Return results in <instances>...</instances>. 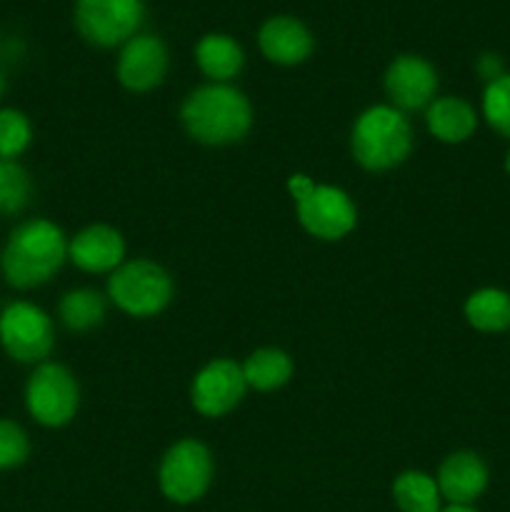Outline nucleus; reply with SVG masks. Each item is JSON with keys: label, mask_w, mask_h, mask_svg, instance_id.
Instances as JSON below:
<instances>
[{"label": "nucleus", "mask_w": 510, "mask_h": 512, "mask_svg": "<svg viewBox=\"0 0 510 512\" xmlns=\"http://www.w3.org/2000/svg\"><path fill=\"white\" fill-rule=\"evenodd\" d=\"M68 260V238L45 218L20 223L0 253L3 278L15 290H33L48 283Z\"/></svg>", "instance_id": "1"}, {"label": "nucleus", "mask_w": 510, "mask_h": 512, "mask_svg": "<svg viewBox=\"0 0 510 512\" xmlns=\"http://www.w3.org/2000/svg\"><path fill=\"white\" fill-rule=\"evenodd\" d=\"M185 133L203 145H233L250 133L253 108L230 83H208L188 93L180 108Z\"/></svg>", "instance_id": "2"}, {"label": "nucleus", "mask_w": 510, "mask_h": 512, "mask_svg": "<svg viewBox=\"0 0 510 512\" xmlns=\"http://www.w3.org/2000/svg\"><path fill=\"white\" fill-rule=\"evenodd\" d=\"M350 150L360 168L370 173L393 170L403 165L413 150V125L393 105H373L355 120Z\"/></svg>", "instance_id": "3"}, {"label": "nucleus", "mask_w": 510, "mask_h": 512, "mask_svg": "<svg viewBox=\"0 0 510 512\" xmlns=\"http://www.w3.org/2000/svg\"><path fill=\"white\" fill-rule=\"evenodd\" d=\"M288 190L295 200L298 223L313 238L333 243L345 238L358 223V210L350 195L335 185H318L308 175L295 173L288 178Z\"/></svg>", "instance_id": "4"}, {"label": "nucleus", "mask_w": 510, "mask_h": 512, "mask_svg": "<svg viewBox=\"0 0 510 512\" xmlns=\"http://www.w3.org/2000/svg\"><path fill=\"white\" fill-rule=\"evenodd\" d=\"M108 298L115 308L133 318H153L173 300V278L153 260H130L115 268L108 278Z\"/></svg>", "instance_id": "5"}, {"label": "nucleus", "mask_w": 510, "mask_h": 512, "mask_svg": "<svg viewBox=\"0 0 510 512\" xmlns=\"http://www.w3.org/2000/svg\"><path fill=\"white\" fill-rule=\"evenodd\" d=\"M80 388L75 375L60 363H40L25 383V408L43 428H63L75 418Z\"/></svg>", "instance_id": "6"}, {"label": "nucleus", "mask_w": 510, "mask_h": 512, "mask_svg": "<svg viewBox=\"0 0 510 512\" xmlns=\"http://www.w3.org/2000/svg\"><path fill=\"white\" fill-rule=\"evenodd\" d=\"M0 345L15 363H45L55 345L53 320L35 303L13 300L0 310Z\"/></svg>", "instance_id": "7"}, {"label": "nucleus", "mask_w": 510, "mask_h": 512, "mask_svg": "<svg viewBox=\"0 0 510 512\" xmlns=\"http://www.w3.org/2000/svg\"><path fill=\"white\" fill-rule=\"evenodd\" d=\"M210 480H213V455L200 440H178L160 460V490L173 503L188 505L200 500L210 488Z\"/></svg>", "instance_id": "8"}, {"label": "nucleus", "mask_w": 510, "mask_h": 512, "mask_svg": "<svg viewBox=\"0 0 510 512\" xmlns=\"http://www.w3.org/2000/svg\"><path fill=\"white\" fill-rule=\"evenodd\" d=\"M75 28L98 48H118L143 25V0H75Z\"/></svg>", "instance_id": "9"}, {"label": "nucleus", "mask_w": 510, "mask_h": 512, "mask_svg": "<svg viewBox=\"0 0 510 512\" xmlns=\"http://www.w3.org/2000/svg\"><path fill=\"white\" fill-rule=\"evenodd\" d=\"M245 383L243 365L235 360L218 358L210 360L193 380L190 388V403L198 410L203 418H223V415L233 413L245 398Z\"/></svg>", "instance_id": "10"}, {"label": "nucleus", "mask_w": 510, "mask_h": 512, "mask_svg": "<svg viewBox=\"0 0 510 512\" xmlns=\"http://www.w3.org/2000/svg\"><path fill=\"white\" fill-rule=\"evenodd\" d=\"M385 95L400 113L428 108L438 93V73L420 55H398L385 70Z\"/></svg>", "instance_id": "11"}, {"label": "nucleus", "mask_w": 510, "mask_h": 512, "mask_svg": "<svg viewBox=\"0 0 510 512\" xmlns=\"http://www.w3.org/2000/svg\"><path fill=\"white\" fill-rule=\"evenodd\" d=\"M168 75V48L153 33H138L120 48L118 80L130 93L155 90Z\"/></svg>", "instance_id": "12"}, {"label": "nucleus", "mask_w": 510, "mask_h": 512, "mask_svg": "<svg viewBox=\"0 0 510 512\" xmlns=\"http://www.w3.org/2000/svg\"><path fill=\"white\" fill-rule=\"evenodd\" d=\"M260 53L275 65H300L310 58L315 48L313 33L303 20L293 15H273L258 30Z\"/></svg>", "instance_id": "13"}, {"label": "nucleus", "mask_w": 510, "mask_h": 512, "mask_svg": "<svg viewBox=\"0 0 510 512\" xmlns=\"http://www.w3.org/2000/svg\"><path fill=\"white\" fill-rule=\"evenodd\" d=\"M125 240L115 228L95 223L68 240V260L85 273H113L123 265Z\"/></svg>", "instance_id": "14"}, {"label": "nucleus", "mask_w": 510, "mask_h": 512, "mask_svg": "<svg viewBox=\"0 0 510 512\" xmlns=\"http://www.w3.org/2000/svg\"><path fill=\"white\" fill-rule=\"evenodd\" d=\"M435 483L450 505H473L488 488V465L480 455L460 450L443 460Z\"/></svg>", "instance_id": "15"}, {"label": "nucleus", "mask_w": 510, "mask_h": 512, "mask_svg": "<svg viewBox=\"0 0 510 512\" xmlns=\"http://www.w3.org/2000/svg\"><path fill=\"white\" fill-rule=\"evenodd\" d=\"M425 123L433 138L440 143L460 145L475 133L478 128V115H475L473 105L455 95H445V98H435L433 103L425 108Z\"/></svg>", "instance_id": "16"}, {"label": "nucleus", "mask_w": 510, "mask_h": 512, "mask_svg": "<svg viewBox=\"0 0 510 512\" xmlns=\"http://www.w3.org/2000/svg\"><path fill=\"white\" fill-rule=\"evenodd\" d=\"M195 63L210 83H230L243 70L245 53L230 35L208 33L195 45Z\"/></svg>", "instance_id": "17"}, {"label": "nucleus", "mask_w": 510, "mask_h": 512, "mask_svg": "<svg viewBox=\"0 0 510 512\" xmlns=\"http://www.w3.org/2000/svg\"><path fill=\"white\" fill-rule=\"evenodd\" d=\"M465 320L480 333H503L510 328V293L480 288L465 300Z\"/></svg>", "instance_id": "18"}, {"label": "nucleus", "mask_w": 510, "mask_h": 512, "mask_svg": "<svg viewBox=\"0 0 510 512\" xmlns=\"http://www.w3.org/2000/svg\"><path fill=\"white\" fill-rule=\"evenodd\" d=\"M243 375L248 388L260 390V393H273L293 378V360L278 348H260L245 360Z\"/></svg>", "instance_id": "19"}, {"label": "nucleus", "mask_w": 510, "mask_h": 512, "mask_svg": "<svg viewBox=\"0 0 510 512\" xmlns=\"http://www.w3.org/2000/svg\"><path fill=\"white\" fill-rule=\"evenodd\" d=\"M58 318L70 333H88L105 320V298L90 288L70 290L60 298Z\"/></svg>", "instance_id": "20"}, {"label": "nucleus", "mask_w": 510, "mask_h": 512, "mask_svg": "<svg viewBox=\"0 0 510 512\" xmlns=\"http://www.w3.org/2000/svg\"><path fill=\"white\" fill-rule=\"evenodd\" d=\"M440 498L435 478L420 470H405L393 483V500L403 512H440Z\"/></svg>", "instance_id": "21"}, {"label": "nucleus", "mask_w": 510, "mask_h": 512, "mask_svg": "<svg viewBox=\"0 0 510 512\" xmlns=\"http://www.w3.org/2000/svg\"><path fill=\"white\" fill-rule=\"evenodd\" d=\"M33 195V180L18 160L0 158V215H18Z\"/></svg>", "instance_id": "22"}, {"label": "nucleus", "mask_w": 510, "mask_h": 512, "mask_svg": "<svg viewBox=\"0 0 510 512\" xmlns=\"http://www.w3.org/2000/svg\"><path fill=\"white\" fill-rule=\"evenodd\" d=\"M30 140H33V125L28 115L15 108L0 110V158H20L30 148Z\"/></svg>", "instance_id": "23"}, {"label": "nucleus", "mask_w": 510, "mask_h": 512, "mask_svg": "<svg viewBox=\"0 0 510 512\" xmlns=\"http://www.w3.org/2000/svg\"><path fill=\"white\" fill-rule=\"evenodd\" d=\"M483 115L495 133L510 140V73H503L485 85Z\"/></svg>", "instance_id": "24"}, {"label": "nucleus", "mask_w": 510, "mask_h": 512, "mask_svg": "<svg viewBox=\"0 0 510 512\" xmlns=\"http://www.w3.org/2000/svg\"><path fill=\"white\" fill-rule=\"evenodd\" d=\"M30 438L15 420L0 418V470H13L28 460Z\"/></svg>", "instance_id": "25"}, {"label": "nucleus", "mask_w": 510, "mask_h": 512, "mask_svg": "<svg viewBox=\"0 0 510 512\" xmlns=\"http://www.w3.org/2000/svg\"><path fill=\"white\" fill-rule=\"evenodd\" d=\"M475 68H478V75L485 80V83H490V80L500 78V75L505 73V70H503V60H500V55H495V53H483V55H480L478 65H475Z\"/></svg>", "instance_id": "26"}, {"label": "nucleus", "mask_w": 510, "mask_h": 512, "mask_svg": "<svg viewBox=\"0 0 510 512\" xmlns=\"http://www.w3.org/2000/svg\"><path fill=\"white\" fill-rule=\"evenodd\" d=\"M440 512H478V510L470 508V505H448V508H443Z\"/></svg>", "instance_id": "27"}, {"label": "nucleus", "mask_w": 510, "mask_h": 512, "mask_svg": "<svg viewBox=\"0 0 510 512\" xmlns=\"http://www.w3.org/2000/svg\"><path fill=\"white\" fill-rule=\"evenodd\" d=\"M505 170H508V175H510V150H508V155H505Z\"/></svg>", "instance_id": "28"}, {"label": "nucleus", "mask_w": 510, "mask_h": 512, "mask_svg": "<svg viewBox=\"0 0 510 512\" xmlns=\"http://www.w3.org/2000/svg\"><path fill=\"white\" fill-rule=\"evenodd\" d=\"M3 90H5V78H3V73H0V95H3Z\"/></svg>", "instance_id": "29"}]
</instances>
